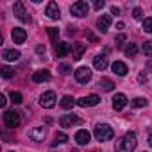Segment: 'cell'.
Instances as JSON below:
<instances>
[{"label":"cell","mask_w":152,"mask_h":152,"mask_svg":"<svg viewBox=\"0 0 152 152\" xmlns=\"http://www.w3.org/2000/svg\"><path fill=\"white\" fill-rule=\"evenodd\" d=\"M136 148V134L127 132L118 143H116V152H132Z\"/></svg>","instance_id":"obj_1"},{"label":"cell","mask_w":152,"mask_h":152,"mask_svg":"<svg viewBox=\"0 0 152 152\" xmlns=\"http://www.w3.org/2000/svg\"><path fill=\"white\" fill-rule=\"evenodd\" d=\"M93 134H95V140L102 143V141H109V140L115 136V131H113L107 124H99V125L95 127V132H93Z\"/></svg>","instance_id":"obj_2"},{"label":"cell","mask_w":152,"mask_h":152,"mask_svg":"<svg viewBox=\"0 0 152 152\" xmlns=\"http://www.w3.org/2000/svg\"><path fill=\"white\" fill-rule=\"evenodd\" d=\"M70 11H72V15H73V16L81 18V16H86V15H88V11H90V6H88V2H84V0H79V2L72 4Z\"/></svg>","instance_id":"obj_3"},{"label":"cell","mask_w":152,"mask_h":152,"mask_svg":"<svg viewBox=\"0 0 152 152\" xmlns=\"http://www.w3.org/2000/svg\"><path fill=\"white\" fill-rule=\"evenodd\" d=\"M4 122L9 129H16L20 125V113L16 111H6L4 113Z\"/></svg>","instance_id":"obj_4"},{"label":"cell","mask_w":152,"mask_h":152,"mask_svg":"<svg viewBox=\"0 0 152 152\" xmlns=\"http://www.w3.org/2000/svg\"><path fill=\"white\" fill-rule=\"evenodd\" d=\"M75 79H77V83H81V84L90 83V81H91V70H90L88 66L77 68V70H75Z\"/></svg>","instance_id":"obj_5"},{"label":"cell","mask_w":152,"mask_h":152,"mask_svg":"<svg viewBox=\"0 0 152 152\" xmlns=\"http://www.w3.org/2000/svg\"><path fill=\"white\" fill-rule=\"evenodd\" d=\"M56 100H57V97H56L54 91H45V93L41 95V99H39V104H41V107L50 109V107L56 106Z\"/></svg>","instance_id":"obj_6"},{"label":"cell","mask_w":152,"mask_h":152,"mask_svg":"<svg viewBox=\"0 0 152 152\" xmlns=\"http://www.w3.org/2000/svg\"><path fill=\"white\" fill-rule=\"evenodd\" d=\"M13 13H15V16L18 18V20H22V22H31V16H27V11H25V6H23V2H15V6H13Z\"/></svg>","instance_id":"obj_7"},{"label":"cell","mask_w":152,"mask_h":152,"mask_svg":"<svg viewBox=\"0 0 152 152\" xmlns=\"http://www.w3.org/2000/svg\"><path fill=\"white\" fill-rule=\"evenodd\" d=\"M100 102V97L99 95H88V97H81L77 100V104L81 107H91V106H97Z\"/></svg>","instance_id":"obj_8"},{"label":"cell","mask_w":152,"mask_h":152,"mask_svg":"<svg viewBox=\"0 0 152 152\" xmlns=\"http://www.w3.org/2000/svg\"><path fill=\"white\" fill-rule=\"evenodd\" d=\"M59 124H61L63 129H68V127H72V125L81 124V118H77L75 115H63L61 120H59Z\"/></svg>","instance_id":"obj_9"},{"label":"cell","mask_w":152,"mask_h":152,"mask_svg":"<svg viewBox=\"0 0 152 152\" xmlns=\"http://www.w3.org/2000/svg\"><path fill=\"white\" fill-rule=\"evenodd\" d=\"M111 22H113L111 15H102V16H99V20H97V27H99V31H100V32H107Z\"/></svg>","instance_id":"obj_10"},{"label":"cell","mask_w":152,"mask_h":152,"mask_svg":"<svg viewBox=\"0 0 152 152\" xmlns=\"http://www.w3.org/2000/svg\"><path fill=\"white\" fill-rule=\"evenodd\" d=\"M45 15H47L48 18H52V20H57V18L61 16V11H59V7H57L56 2H48V4H47V9H45Z\"/></svg>","instance_id":"obj_11"},{"label":"cell","mask_w":152,"mask_h":152,"mask_svg":"<svg viewBox=\"0 0 152 152\" xmlns=\"http://www.w3.org/2000/svg\"><path fill=\"white\" fill-rule=\"evenodd\" d=\"M70 52H72V45H70V43L59 41V43L56 45V56H57V57H64V56H68Z\"/></svg>","instance_id":"obj_12"},{"label":"cell","mask_w":152,"mask_h":152,"mask_svg":"<svg viewBox=\"0 0 152 152\" xmlns=\"http://www.w3.org/2000/svg\"><path fill=\"white\" fill-rule=\"evenodd\" d=\"M84 52H86V45H84V43H73V45H72V57H73L75 61H79Z\"/></svg>","instance_id":"obj_13"},{"label":"cell","mask_w":152,"mask_h":152,"mask_svg":"<svg viewBox=\"0 0 152 152\" xmlns=\"http://www.w3.org/2000/svg\"><path fill=\"white\" fill-rule=\"evenodd\" d=\"M11 38H13L15 43H23V41L27 39V32H25L22 27H15L13 32H11Z\"/></svg>","instance_id":"obj_14"},{"label":"cell","mask_w":152,"mask_h":152,"mask_svg":"<svg viewBox=\"0 0 152 152\" xmlns=\"http://www.w3.org/2000/svg\"><path fill=\"white\" fill-rule=\"evenodd\" d=\"M127 106V97L124 95V93H116L115 97H113V107L116 109V111H120V109H124Z\"/></svg>","instance_id":"obj_15"},{"label":"cell","mask_w":152,"mask_h":152,"mask_svg":"<svg viewBox=\"0 0 152 152\" xmlns=\"http://www.w3.org/2000/svg\"><path fill=\"white\" fill-rule=\"evenodd\" d=\"M32 81L34 83H47L50 81V72L48 70H38L32 73Z\"/></svg>","instance_id":"obj_16"},{"label":"cell","mask_w":152,"mask_h":152,"mask_svg":"<svg viewBox=\"0 0 152 152\" xmlns=\"http://www.w3.org/2000/svg\"><path fill=\"white\" fill-rule=\"evenodd\" d=\"M90 140H91V134L86 129H81V131H77V134H75V141L79 145H88Z\"/></svg>","instance_id":"obj_17"},{"label":"cell","mask_w":152,"mask_h":152,"mask_svg":"<svg viewBox=\"0 0 152 152\" xmlns=\"http://www.w3.org/2000/svg\"><path fill=\"white\" fill-rule=\"evenodd\" d=\"M29 138H31L32 141H43V138H45V129H43V127H34V129H31V131H29Z\"/></svg>","instance_id":"obj_18"},{"label":"cell","mask_w":152,"mask_h":152,"mask_svg":"<svg viewBox=\"0 0 152 152\" xmlns=\"http://www.w3.org/2000/svg\"><path fill=\"white\" fill-rule=\"evenodd\" d=\"M2 59H4V61H18V59H20V52L15 50V48H11V50H4Z\"/></svg>","instance_id":"obj_19"},{"label":"cell","mask_w":152,"mask_h":152,"mask_svg":"<svg viewBox=\"0 0 152 152\" xmlns=\"http://www.w3.org/2000/svg\"><path fill=\"white\" fill-rule=\"evenodd\" d=\"M93 66H95L97 70H100V72H102V70H104V68L107 66V57H106L104 54H100V56H97V57L93 59Z\"/></svg>","instance_id":"obj_20"},{"label":"cell","mask_w":152,"mask_h":152,"mask_svg":"<svg viewBox=\"0 0 152 152\" xmlns=\"http://www.w3.org/2000/svg\"><path fill=\"white\" fill-rule=\"evenodd\" d=\"M111 68H113V72H115L116 75H125V73L129 72V70H127V64L122 63V61H115Z\"/></svg>","instance_id":"obj_21"},{"label":"cell","mask_w":152,"mask_h":152,"mask_svg":"<svg viewBox=\"0 0 152 152\" xmlns=\"http://www.w3.org/2000/svg\"><path fill=\"white\" fill-rule=\"evenodd\" d=\"M99 88H100L102 91H111V90L115 88V84H113L111 79H107V77H100V81H99Z\"/></svg>","instance_id":"obj_22"},{"label":"cell","mask_w":152,"mask_h":152,"mask_svg":"<svg viewBox=\"0 0 152 152\" xmlns=\"http://www.w3.org/2000/svg\"><path fill=\"white\" fill-rule=\"evenodd\" d=\"M75 104H77V102H75V99L70 97V95H64V97L61 99V107H63V109H72Z\"/></svg>","instance_id":"obj_23"},{"label":"cell","mask_w":152,"mask_h":152,"mask_svg":"<svg viewBox=\"0 0 152 152\" xmlns=\"http://www.w3.org/2000/svg\"><path fill=\"white\" fill-rule=\"evenodd\" d=\"M124 52H125L127 57H136V54H138V45H136V43H129Z\"/></svg>","instance_id":"obj_24"},{"label":"cell","mask_w":152,"mask_h":152,"mask_svg":"<svg viewBox=\"0 0 152 152\" xmlns=\"http://www.w3.org/2000/svg\"><path fill=\"white\" fill-rule=\"evenodd\" d=\"M68 141V136L64 134V132H56V136H54V147H57V145H61V143H66Z\"/></svg>","instance_id":"obj_25"},{"label":"cell","mask_w":152,"mask_h":152,"mask_svg":"<svg viewBox=\"0 0 152 152\" xmlns=\"http://www.w3.org/2000/svg\"><path fill=\"white\" fill-rule=\"evenodd\" d=\"M2 77H4V79L15 77V70H13L11 66H2Z\"/></svg>","instance_id":"obj_26"},{"label":"cell","mask_w":152,"mask_h":152,"mask_svg":"<svg viewBox=\"0 0 152 152\" xmlns=\"http://www.w3.org/2000/svg\"><path fill=\"white\" fill-rule=\"evenodd\" d=\"M134 107H145L148 102H147V99H143V97H136V99H132V102H131Z\"/></svg>","instance_id":"obj_27"},{"label":"cell","mask_w":152,"mask_h":152,"mask_svg":"<svg viewBox=\"0 0 152 152\" xmlns=\"http://www.w3.org/2000/svg\"><path fill=\"white\" fill-rule=\"evenodd\" d=\"M143 54L147 57H152V41H143V47H141Z\"/></svg>","instance_id":"obj_28"},{"label":"cell","mask_w":152,"mask_h":152,"mask_svg":"<svg viewBox=\"0 0 152 152\" xmlns=\"http://www.w3.org/2000/svg\"><path fill=\"white\" fill-rule=\"evenodd\" d=\"M47 32H48V36H50V39L57 45V38H59V31L57 29H54V27H50V29H47Z\"/></svg>","instance_id":"obj_29"},{"label":"cell","mask_w":152,"mask_h":152,"mask_svg":"<svg viewBox=\"0 0 152 152\" xmlns=\"http://www.w3.org/2000/svg\"><path fill=\"white\" fill-rule=\"evenodd\" d=\"M9 97H11V102H15V104H20L22 102V93H18V91H11Z\"/></svg>","instance_id":"obj_30"},{"label":"cell","mask_w":152,"mask_h":152,"mask_svg":"<svg viewBox=\"0 0 152 152\" xmlns=\"http://www.w3.org/2000/svg\"><path fill=\"white\" fill-rule=\"evenodd\" d=\"M143 31L145 32H152V18H145L143 20Z\"/></svg>","instance_id":"obj_31"},{"label":"cell","mask_w":152,"mask_h":152,"mask_svg":"<svg viewBox=\"0 0 152 152\" xmlns=\"http://www.w3.org/2000/svg\"><path fill=\"white\" fill-rule=\"evenodd\" d=\"M132 16H134V20H141V18H143V9H141V7H134Z\"/></svg>","instance_id":"obj_32"},{"label":"cell","mask_w":152,"mask_h":152,"mask_svg":"<svg viewBox=\"0 0 152 152\" xmlns=\"http://www.w3.org/2000/svg\"><path fill=\"white\" fill-rule=\"evenodd\" d=\"M59 70H61V73H64V75H66V73H70V72H72V66H70V64H61V66H59Z\"/></svg>","instance_id":"obj_33"},{"label":"cell","mask_w":152,"mask_h":152,"mask_svg":"<svg viewBox=\"0 0 152 152\" xmlns=\"http://www.w3.org/2000/svg\"><path fill=\"white\" fill-rule=\"evenodd\" d=\"M93 7H95V9H102V7H104V0H95Z\"/></svg>","instance_id":"obj_34"},{"label":"cell","mask_w":152,"mask_h":152,"mask_svg":"<svg viewBox=\"0 0 152 152\" xmlns=\"http://www.w3.org/2000/svg\"><path fill=\"white\" fill-rule=\"evenodd\" d=\"M111 15H115V16H118V15H120V7H116V6H113V7H111Z\"/></svg>","instance_id":"obj_35"},{"label":"cell","mask_w":152,"mask_h":152,"mask_svg":"<svg viewBox=\"0 0 152 152\" xmlns=\"http://www.w3.org/2000/svg\"><path fill=\"white\" fill-rule=\"evenodd\" d=\"M116 43H122V41H125V36L124 34H120V36H116V39H115Z\"/></svg>","instance_id":"obj_36"},{"label":"cell","mask_w":152,"mask_h":152,"mask_svg":"<svg viewBox=\"0 0 152 152\" xmlns=\"http://www.w3.org/2000/svg\"><path fill=\"white\" fill-rule=\"evenodd\" d=\"M6 104H7V100H6V97L2 95V97H0V106H2V107H6Z\"/></svg>","instance_id":"obj_37"},{"label":"cell","mask_w":152,"mask_h":152,"mask_svg":"<svg viewBox=\"0 0 152 152\" xmlns=\"http://www.w3.org/2000/svg\"><path fill=\"white\" fill-rule=\"evenodd\" d=\"M36 50H38V52H39V54H41V52H43V54H45V47H41V45H38V47H36Z\"/></svg>","instance_id":"obj_38"},{"label":"cell","mask_w":152,"mask_h":152,"mask_svg":"<svg viewBox=\"0 0 152 152\" xmlns=\"http://www.w3.org/2000/svg\"><path fill=\"white\" fill-rule=\"evenodd\" d=\"M148 145H150V147H152V134H150V136H148Z\"/></svg>","instance_id":"obj_39"},{"label":"cell","mask_w":152,"mask_h":152,"mask_svg":"<svg viewBox=\"0 0 152 152\" xmlns=\"http://www.w3.org/2000/svg\"><path fill=\"white\" fill-rule=\"evenodd\" d=\"M72 152H77V150H72Z\"/></svg>","instance_id":"obj_40"}]
</instances>
